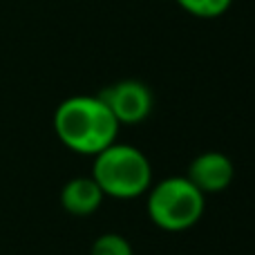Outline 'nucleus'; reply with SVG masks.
<instances>
[{
    "label": "nucleus",
    "mask_w": 255,
    "mask_h": 255,
    "mask_svg": "<svg viewBox=\"0 0 255 255\" xmlns=\"http://www.w3.org/2000/svg\"><path fill=\"white\" fill-rule=\"evenodd\" d=\"M90 255H134V249L124 235L103 233L92 242Z\"/></svg>",
    "instance_id": "obj_8"
},
{
    "label": "nucleus",
    "mask_w": 255,
    "mask_h": 255,
    "mask_svg": "<svg viewBox=\"0 0 255 255\" xmlns=\"http://www.w3.org/2000/svg\"><path fill=\"white\" fill-rule=\"evenodd\" d=\"M92 179L106 197L134 199L145 195L152 186V166L139 148L115 141L94 154Z\"/></svg>",
    "instance_id": "obj_2"
},
{
    "label": "nucleus",
    "mask_w": 255,
    "mask_h": 255,
    "mask_svg": "<svg viewBox=\"0 0 255 255\" xmlns=\"http://www.w3.org/2000/svg\"><path fill=\"white\" fill-rule=\"evenodd\" d=\"M101 101L115 115L119 126H136L145 121L152 112L154 99L145 83L136 79H124L108 85L101 94Z\"/></svg>",
    "instance_id": "obj_4"
},
{
    "label": "nucleus",
    "mask_w": 255,
    "mask_h": 255,
    "mask_svg": "<svg viewBox=\"0 0 255 255\" xmlns=\"http://www.w3.org/2000/svg\"><path fill=\"white\" fill-rule=\"evenodd\" d=\"M103 199V190L99 188V184L90 177H74L70 179L61 190V204L70 215L76 217H88L92 213H97L101 208Z\"/></svg>",
    "instance_id": "obj_6"
},
{
    "label": "nucleus",
    "mask_w": 255,
    "mask_h": 255,
    "mask_svg": "<svg viewBox=\"0 0 255 255\" xmlns=\"http://www.w3.org/2000/svg\"><path fill=\"white\" fill-rule=\"evenodd\" d=\"M148 217L168 233L188 231L206 211V195L188 177H166L148 188Z\"/></svg>",
    "instance_id": "obj_3"
},
{
    "label": "nucleus",
    "mask_w": 255,
    "mask_h": 255,
    "mask_svg": "<svg viewBox=\"0 0 255 255\" xmlns=\"http://www.w3.org/2000/svg\"><path fill=\"white\" fill-rule=\"evenodd\" d=\"M119 128V121L99 94L70 97L58 103L54 112V132L58 141L76 154H99L117 141Z\"/></svg>",
    "instance_id": "obj_1"
},
{
    "label": "nucleus",
    "mask_w": 255,
    "mask_h": 255,
    "mask_svg": "<svg viewBox=\"0 0 255 255\" xmlns=\"http://www.w3.org/2000/svg\"><path fill=\"white\" fill-rule=\"evenodd\" d=\"M177 4H179L184 11H188L190 16L213 20V18L224 16L231 9L233 0H177Z\"/></svg>",
    "instance_id": "obj_7"
},
{
    "label": "nucleus",
    "mask_w": 255,
    "mask_h": 255,
    "mask_svg": "<svg viewBox=\"0 0 255 255\" xmlns=\"http://www.w3.org/2000/svg\"><path fill=\"white\" fill-rule=\"evenodd\" d=\"M235 175L233 161L226 157L224 152H217V150H208V152H202L190 161L188 166V177L204 195H215L222 193L231 186Z\"/></svg>",
    "instance_id": "obj_5"
}]
</instances>
